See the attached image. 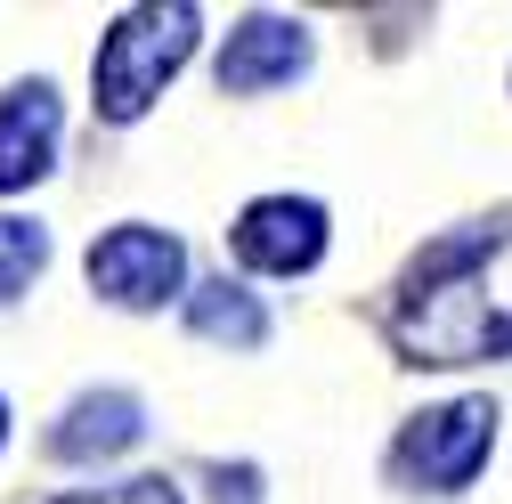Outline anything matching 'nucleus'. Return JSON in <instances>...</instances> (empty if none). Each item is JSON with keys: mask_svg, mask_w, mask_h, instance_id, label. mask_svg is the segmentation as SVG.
Wrapping results in <instances>:
<instances>
[{"mask_svg": "<svg viewBox=\"0 0 512 504\" xmlns=\"http://www.w3.org/2000/svg\"><path fill=\"white\" fill-rule=\"evenodd\" d=\"M391 334L415 366H488L512 358V220L456 228L423 244V261L399 285Z\"/></svg>", "mask_w": 512, "mask_h": 504, "instance_id": "1", "label": "nucleus"}, {"mask_svg": "<svg viewBox=\"0 0 512 504\" xmlns=\"http://www.w3.org/2000/svg\"><path fill=\"white\" fill-rule=\"evenodd\" d=\"M196 33H204V17L187 9V0H147V9H131L98 41V66H90L98 114L106 122H139L163 98V82L196 57Z\"/></svg>", "mask_w": 512, "mask_h": 504, "instance_id": "2", "label": "nucleus"}, {"mask_svg": "<svg viewBox=\"0 0 512 504\" xmlns=\"http://www.w3.org/2000/svg\"><path fill=\"white\" fill-rule=\"evenodd\" d=\"M488 448H496V407L488 399H447V407H431L399 431V472L431 496H456V488H472Z\"/></svg>", "mask_w": 512, "mask_h": 504, "instance_id": "3", "label": "nucleus"}, {"mask_svg": "<svg viewBox=\"0 0 512 504\" xmlns=\"http://www.w3.org/2000/svg\"><path fill=\"white\" fill-rule=\"evenodd\" d=\"M90 285L114 301V309H163L179 285H187V252L171 228H147V220H122L90 244Z\"/></svg>", "mask_w": 512, "mask_h": 504, "instance_id": "4", "label": "nucleus"}, {"mask_svg": "<svg viewBox=\"0 0 512 504\" xmlns=\"http://www.w3.org/2000/svg\"><path fill=\"white\" fill-rule=\"evenodd\" d=\"M326 252V204L309 196H261L236 212V261L261 277H301Z\"/></svg>", "mask_w": 512, "mask_h": 504, "instance_id": "5", "label": "nucleus"}, {"mask_svg": "<svg viewBox=\"0 0 512 504\" xmlns=\"http://www.w3.org/2000/svg\"><path fill=\"white\" fill-rule=\"evenodd\" d=\"M309 66V25L293 17H244L220 49V90L228 98H252V90H277Z\"/></svg>", "mask_w": 512, "mask_h": 504, "instance_id": "6", "label": "nucleus"}, {"mask_svg": "<svg viewBox=\"0 0 512 504\" xmlns=\"http://www.w3.org/2000/svg\"><path fill=\"white\" fill-rule=\"evenodd\" d=\"M57 131H66V114H57L49 82H17L9 98H0V196L33 187L57 163Z\"/></svg>", "mask_w": 512, "mask_h": 504, "instance_id": "7", "label": "nucleus"}, {"mask_svg": "<svg viewBox=\"0 0 512 504\" xmlns=\"http://www.w3.org/2000/svg\"><path fill=\"white\" fill-rule=\"evenodd\" d=\"M147 431V407L131 391H90L66 407V423L49 431V456H66V464H98V456H122L131 439Z\"/></svg>", "mask_w": 512, "mask_h": 504, "instance_id": "8", "label": "nucleus"}, {"mask_svg": "<svg viewBox=\"0 0 512 504\" xmlns=\"http://www.w3.org/2000/svg\"><path fill=\"white\" fill-rule=\"evenodd\" d=\"M187 326H196L204 342H236V350H252V342L269 334V309L252 301L244 285L212 277V285H196V293H187Z\"/></svg>", "mask_w": 512, "mask_h": 504, "instance_id": "9", "label": "nucleus"}, {"mask_svg": "<svg viewBox=\"0 0 512 504\" xmlns=\"http://www.w3.org/2000/svg\"><path fill=\"white\" fill-rule=\"evenodd\" d=\"M41 261H49V236L33 220H17V212H0V301H17L41 277Z\"/></svg>", "mask_w": 512, "mask_h": 504, "instance_id": "10", "label": "nucleus"}, {"mask_svg": "<svg viewBox=\"0 0 512 504\" xmlns=\"http://www.w3.org/2000/svg\"><path fill=\"white\" fill-rule=\"evenodd\" d=\"M49 504H179L171 480H122V488H74V496H49Z\"/></svg>", "mask_w": 512, "mask_h": 504, "instance_id": "11", "label": "nucleus"}, {"mask_svg": "<svg viewBox=\"0 0 512 504\" xmlns=\"http://www.w3.org/2000/svg\"><path fill=\"white\" fill-rule=\"evenodd\" d=\"M0 439H9V407H0Z\"/></svg>", "mask_w": 512, "mask_h": 504, "instance_id": "12", "label": "nucleus"}]
</instances>
